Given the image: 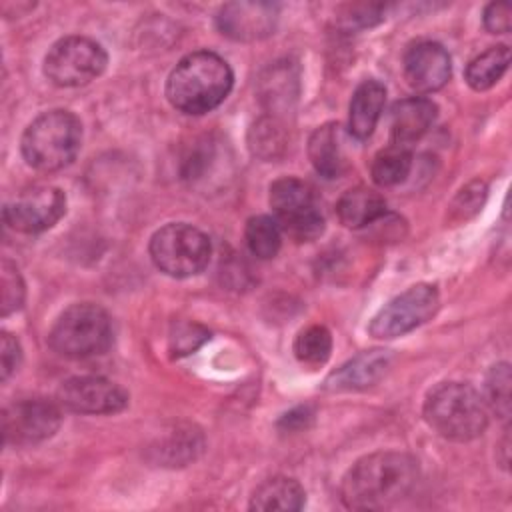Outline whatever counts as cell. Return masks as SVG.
<instances>
[{"label":"cell","instance_id":"52a82bcc","mask_svg":"<svg viewBox=\"0 0 512 512\" xmlns=\"http://www.w3.org/2000/svg\"><path fill=\"white\" fill-rule=\"evenodd\" d=\"M270 206L274 220L284 234L298 242L314 240L324 230V216L318 196L300 178L284 176L270 186Z\"/></svg>","mask_w":512,"mask_h":512},{"label":"cell","instance_id":"ac0fdd59","mask_svg":"<svg viewBox=\"0 0 512 512\" xmlns=\"http://www.w3.org/2000/svg\"><path fill=\"white\" fill-rule=\"evenodd\" d=\"M308 156L314 170L324 178H338L346 170L342 126L328 122L318 126L308 140Z\"/></svg>","mask_w":512,"mask_h":512},{"label":"cell","instance_id":"9a60e30c","mask_svg":"<svg viewBox=\"0 0 512 512\" xmlns=\"http://www.w3.org/2000/svg\"><path fill=\"white\" fill-rule=\"evenodd\" d=\"M436 104L424 96L398 100L390 112L392 144L410 146L420 140L436 120Z\"/></svg>","mask_w":512,"mask_h":512},{"label":"cell","instance_id":"277c9868","mask_svg":"<svg viewBox=\"0 0 512 512\" xmlns=\"http://www.w3.org/2000/svg\"><path fill=\"white\" fill-rule=\"evenodd\" d=\"M82 144V124L68 110H48L36 116L22 134L20 150L28 166L54 172L68 166Z\"/></svg>","mask_w":512,"mask_h":512},{"label":"cell","instance_id":"f1b7e54d","mask_svg":"<svg viewBox=\"0 0 512 512\" xmlns=\"http://www.w3.org/2000/svg\"><path fill=\"white\" fill-rule=\"evenodd\" d=\"M510 14L512 8L508 2H492L484 10V26L492 34H506L510 32Z\"/></svg>","mask_w":512,"mask_h":512},{"label":"cell","instance_id":"7c38bea8","mask_svg":"<svg viewBox=\"0 0 512 512\" xmlns=\"http://www.w3.org/2000/svg\"><path fill=\"white\" fill-rule=\"evenodd\" d=\"M58 404L80 414H114L128 406L122 386L102 376H74L60 384Z\"/></svg>","mask_w":512,"mask_h":512},{"label":"cell","instance_id":"e0dca14e","mask_svg":"<svg viewBox=\"0 0 512 512\" xmlns=\"http://www.w3.org/2000/svg\"><path fill=\"white\" fill-rule=\"evenodd\" d=\"M386 102V88L378 80H364L352 94L348 106V132L356 140L372 136Z\"/></svg>","mask_w":512,"mask_h":512},{"label":"cell","instance_id":"d6986e66","mask_svg":"<svg viewBox=\"0 0 512 512\" xmlns=\"http://www.w3.org/2000/svg\"><path fill=\"white\" fill-rule=\"evenodd\" d=\"M338 218L348 228H362L386 214V200L372 188L354 186L336 204Z\"/></svg>","mask_w":512,"mask_h":512},{"label":"cell","instance_id":"6da1fadb","mask_svg":"<svg viewBox=\"0 0 512 512\" xmlns=\"http://www.w3.org/2000/svg\"><path fill=\"white\" fill-rule=\"evenodd\" d=\"M418 480V462L396 450L360 458L342 480V502L352 510H384L410 494Z\"/></svg>","mask_w":512,"mask_h":512},{"label":"cell","instance_id":"4316f807","mask_svg":"<svg viewBox=\"0 0 512 512\" xmlns=\"http://www.w3.org/2000/svg\"><path fill=\"white\" fill-rule=\"evenodd\" d=\"M210 334L198 324H180L170 336V348L176 356H184L194 352L202 342H206Z\"/></svg>","mask_w":512,"mask_h":512},{"label":"cell","instance_id":"7402d4cb","mask_svg":"<svg viewBox=\"0 0 512 512\" xmlns=\"http://www.w3.org/2000/svg\"><path fill=\"white\" fill-rule=\"evenodd\" d=\"M410 168H412V152L406 146L390 144L388 148L380 150L374 156L370 174L378 186L388 188L404 182L410 174Z\"/></svg>","mask_w":512,"mask_h":512},{"label":"cell","instance_id":"cb8c5ba5","mask_svg":"<svg viewBox=\"0 0 512 512\" xmlns=\"http://www.w3.org/2000/svg\"><path fill=\"white\" fill-rule=\"evenodd\" d=\"M332 352V336L328 328L312 324L298 332L294 340V354L306 366H322Z\"/></svg>","mask_w":512,"mask_h":512},{"label":"cell","instance_id":"3957f363","mask_svg":"<svg viewBox=\"0 0 512 512\" xmlns=\"http://www.w3.org/2000/svg\"><path fill=\"white\" fill-rule=\"evenodd\" d=\"M424 418L440 436L468 442L484 434L488 426V406L470 384L442 382L428 392Z\"/></svg>","mask_w":512,"mask_h":512},{"label":"cell","instance_id":"4fadbf2b","mask_svg":"<svg viewBox=\"0 0 512 512\" xmlns=\"http://www.w3.org/2000/svg\"><path fill=\"white\" fill-rule=\"evenodd\" d=\"M278 22V4L228 2L216 14L220 34L236 42H254L270 36Z\"/></svg>","mask_w":512,"mask_h":512},{"label":"cell","instance_id":"f546056e","mask_svg":"<svg viewBox=\"0 0 512 512\" xmlns=\"http://www.w3.org/2000/svg\"><path fill=\"white\" fill-rule=\"evenodd\" d=\"M2 346H0V356H2V380H6L20 364V358H22V350H20V344L18 340L8 334V332H2Z\"/></svg>","mask_w":512,"mask_h":512},{"label":"cell","instance_id":"ba28073f","mask_svg":"<svg viewBox=\"0 0 512 512\" xmlns=\"http://www.w3.org/2000/svg\"><path fill=\"white\" fill-rule=\"evenodd\" d=\"M106 64L108 54L98 42L86 36H66L48 50L44 74L56 86L74 88L98 78Z\"/></svg>","mask_w":512,"mask_h":512},{"label":"cell","instance_id":"9c48e42d","mask_svg":"<svg viewBox=\"0 0 512 512\" xmlns=\"http://www.w3.org/2000/svg\"><path fill=\"white\" fill-rule=\"evenodd\" d=\"M438 290L432 284H414L384 304L370 320L368 332L374 338L390 340L412 332L434 316L438 308Z\"/></svg>","mask_w":512,"mask_h":512},{"label":"cell","instance_id":"484cf974","mask_svg":"<svg viewBox=\"0 0 512 512\" xmlns=\"http://www.w3.org/2000/svg\"><path fill=\"white\" fill-rule=\"evenodd\" d=\"M26 296V288L18 268L10 262H2V316L16 312L22 308Z\"/></svg>","mask_w":512,"mask_h":512},{"label":"cell","instance_id":"30bf717a","mask_svg":"<svg viewBox=\"0 0 512 512\" xmlns=\"http://www.w3.org/2000/svg\"><path fill=\"white\" fill-rule=\"evenodd\" d=\"M62 422L60 406L44 398H26L2 412V434L6 444H36L50 438Z\"/></svg>","mask_w":512,"mask_h":512},{"label":"cell","instance_id":"d4e9b609","mask_svg":"<svg viewBox=\"0 0 512 512\" xmlns=\"http://www.w3.org/2000/svg\"><path fill=\"white\" fill-rule=\"evenodd\" d=\"M510 366L500 362L490 368L484 380V402L500 418L510 416Z\"/></svg>","mask_w":512,"mask_h":512},{"label":"cell","instance_id":"1f68e13d","mask_svg":"<svg viewBox=\"0 0 512 512\" xmlns=\"http://www.w3.org/2000/svg\"><path fill=\"white\" fill-rule=\"evenodd\" d=\"M310 420H312L310 408L300 406V408H296V410L284 414V418L280 420V426L286 428V430H300V428H306Z\"/></svg>","mask_w":512,"mask_h":512},{"label":"cell","instance_id":"44dd1931","mask_svg":"<svg viewBox=\"0 0 512 512\" xmlns=\"http://www.w3.org/2000/svg\"><path fill=\"white\" fill-rule=\"evenodd\" d=\"M508 64H510V48L504 44L490 46L488 50H484L482 54H478L468 62L464 78L472 90L482 92L492 88L502 78V74L508 70Z\"/></svg>","mask_w":512,"mask_h":512},{"label":"cell","instance_id":"603a6c76","mask_svg":"<svg viewBox=\"0 0 512 512\" xmlns=\"http://www.w3.org/2000/svg\"><path fill=\"white\" fill-rule=\"evenodd\" d=\"M244 238H246V246L248 250L260 258V260H268L274 258L280 250L282 244V230L276 224V220L272 216H252L246 222L244 228Z\"/></svg>","mask_w":512,"mask_h":512},{"label":"cell","instance_id":"2e32d148","mask_svg":"<svg viewBox=\"0 0 512 512\" xmlns=\"http://www.w3.org/2000/svg\"><path fill=\"white\" fill-rule=\"evenodd\" d=\"M390 354L386 350H370L354 356L326 378L328 390H362L374 386L388 370Z\"/></svg>","mask_w":512,"mask_h":512},{"label":"cell","instance_id":"ffe728a7","mask_svg":"<svg viewBox=\"0 0 512 512\" xmlns=\"http://www.w3.org/2000/svg\"><path fill=\"white\" fill-rule=\"evenodd\" d=\"M306 494L298 480L288 476H274L262 482L252 498L250 508L252 510H300L304 506Z\"/></svg>","mask_w":512,"mask_h":512},{"label":"cell","instance_id":"4dcf8cb0","mask_svg":"<svg viewBox=\"0 0 512 512\" xmlns=\"http://www.w3.org/2000/svg\"><path fill=\"white\" fill-rule=\"evenodd\" d=\"M380 10H382V6H354L350 10V16H344L346 18V26L348 28H352V26H360V28L372 26L378 20H382Z\"/></svg>","mask_w":512,"mask_h":512},{"label":"cell","instance_id":"8fae6325","mask_svg":"<svg viewBox=\"0 0 512 512\" xmlns=\"http://www.w3.org/2000/svg\"><path fill=\"white\" fill-rule=\"evenodd\" d=\"M66 212V196L56 186H34L8 202L4 222L22 234H38L52 228Z\"/></svg>","mask_w":512,"mask_h":512},{"label":"cell","instance_id":"7a4b0ae2","mask_svg":"<svg viewBox=\"0 0 512 512\" xmlns=\"http://www.w3.org/2000/svg\"><path fill=\"white\" fill-rule=\"evenodd\" d=\"M234 74L228 62L210 50L184 56L166 80L168 102L184 114L214 110L232 90Z\"/></svg>","mask_w":512,"mask_h":512},{"label":"cell","instance_id":"5bb4252c","mask_svg":"<svg viewBox=\"0 0 512 512\" xmlns=\"http://www.w3.org/2000/svg\"><path fill=\"white\" fill-rule=\"evenodd\" d=\"M450 74V56L438 42L422 40L404 52V78L416 92L440 90Z\"/></svg>","mask_w":512,"mask_h":512},{"label":"cell","instance_id":"83f0119b","mask_svg":"<svg viewBox=\"0 0 512 512\" xmlns=\"http://www.w3.org/2000/svg\"><path fill=\"white\" fill-rule=\"evenodd\" d=\"M252 132L256 134V138L252 140L254 152L260 156H274V148L280 146L278 128L270 120H264V122H258Z\"/></svg>","mask_w":512,"mask_h":512},{"label":"cell","instance_id":"8992f818","mask_svg":"<svg viewBox=\"0 0 512 512\" xmlns=\"http://www.w3.org/2000/svg\"><path fill=\"white\" fill-rule=\"evenodd\" d=\"M148 250L154 266L172 278L200 274L212 254L208 236L186 222H170L156 230Z\"/></svg>","mask_w":512,"mask_h":512},{"label":"cell","instance_id":"5b68a950","mask_svg":"<svg viewBox=\"0 0 512 512\" xmlns=\"http://www.w3.org/2000/svg\"><path fill=\"white\" fill-rule=\"evenodd\" d=\"M48 342L54 352L74 360L104 354L112 344V320L98 304H72L54 322Z\"/></svg>","mask_w":512,"mask_h":512}]
</instances>
